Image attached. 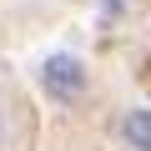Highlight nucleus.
<instances>
[{"instance_id": "obj_1", "label": "nucleus", "mask_w": 151, "mask_h": 151, "mask_svg": "<svg viewBox=\"0 0 151 151\" xmlns=\"http://www.w3.org/2000/svg\"><path fill=\"white\" fill-rule=\"evenodd\" d=\"M35 81H40V91L55 106H76V101H86V91H91V70H86V60L76 50H50L40 60V70H35Z\"/></svg>"}, {"instance_id": "obj_2", "label": "nucleus", "mask_w": 151, "mask_h": 151, "mask_svg": "<svg viewBox=\"0 0 151 151\" xmlns=\"http://www.w3.org/2000/svg\"><path fill=\"white\" fill-rule=\"evenodd\" d=\"M116 136H121L131 151H151V106H131V111L116 121Z\"/></svg>"}, {"instance_id": "obj_3", "label": "nucleus", "mask_w": 151, "mask_h": 151, "mask_svg": "<svg viewBox=\"0 0 151 151\" xmlns=\"http://www.w3.org/2000/svg\"><path fill=\"white\" fill-rule=\"evenodd\" d=\"M0 146H5V111H0Z\"/></svg>"}]
</instances>
